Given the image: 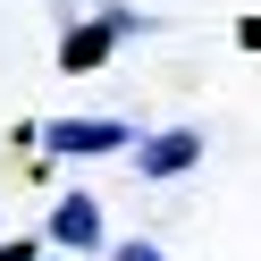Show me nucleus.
I'll return each mask as SVG.
<instances>
[{"instance_id":"nucleus-2","label":"nucleus","mask_w":261,"mask_h":261,"mask_svg":"<svg viewBox=\"0 0 261 261\" xmlns=\"http://www.w3.org/2000/svg\"><path fill=\"white\" fill-rule=\"evenodd\" d=\"M118 143H135L126 118H51L42 126V152H59V160H101V152H118Z\"/></svg>"},{"instance_id":"nucleus-1","label":"nucleus","mask_w":261,"mask_h":261,"mask_svg":"<svg viewBox=\"0 0 261 261\" xmlns=\"http://www.w3.org/2000/svg\"><path fill=\"white\" fill-rule=\"evenodd\" d=\"M135 34H152V17H143V9H101V17H76L68 34H59V68H68V76H93L118 42H135Z\"/></svg>"},{"instance_id":"nucleus-4","label":"nucleus","mask_w":261,"mask_h":261,"mask_svg":"<svg viewBox=\"0 0 261 261\" xmlns=\"http://www.w3.org/2000/svg\"><path fill=\"white\" fill-rule=\"evenodd\" d=\"M194 160H202V135H194V126H169V135L135 143V177H186Z\"/></svg>"},{"instance_id":"nucleus-5","label":"nucleus","mask_w":261,"mask_h":261,"mask_svg":"<svg viewBox=\"0 0 261 261\" xmlns=\"http://www.w3.org/2000/svg\"><path fill=\"white\" fill-rule=\"evenodd\" d=\"M110 261H169V253H160V244H143V236H135V244H110Z\"/></svg>"},{"instance_id":"nucleus-3","label":"nucleus","mask_w":261,"mask_h":261,"mask_svg":"<svg viewBox=\"0 0 261 261\" xmlns=\"http://www.w3.org/2000/svg\"><path fill=\"white\" fill-rule=\"evenodd\" d=\"M42 236L59 244V253H101V202H93V194H59L51 202V219H42Z\"/></svg>"}]
</instances>
